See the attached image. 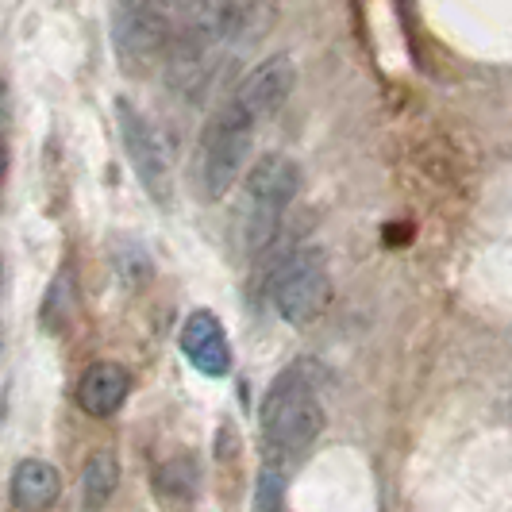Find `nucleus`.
<instances>
[{
	"label": "nucleus",
	"instance_id": "f257e3e1",
	"mask_svg": "<svg viewBox=\"0 0 512 512\" xmlns=\"http://www.w3.org/2000/svg\"><path fill=\"white\" fill-rule=\"evenodd\" d=\"M324 428V405L316 382L308 378V370L289 366L282 370L274 385L262 397V436L266 447L274 451V459H289L312 447V439Z\"/></svg>",
	"mask_w": 512,
	"mask_h": 512
},
{
	"label": "nucleus",
	"instance_id": "f03ea898",
	"mask_svg": "<svg viewBox=\"0 0 512 512\" xmlns=\"http://www.w3.org/2000/svg\"><path fill=\"white\" fill-rule=\"evenodd\" d=\"M301 189V170L293 158L285 154H266L258 158L247 174V197H243V247L258 255L262 247H270V239L278 235L285 208L293 205Z\"/></svg>",
	"mask_w": 512,
	"mask_h": 512
},
{
	"label": "nucleus",
	"instance_id": "7ed1b4c3",
	"mask_svg": "<svg viewBox=\"0 0 512 512\" xmlns=\"http://www.w3.org/2000/svg\"><path fill=\"white\" fill-rule=\"evenodd\" d=\"M251 143H255V120L235 101H228L208 120L205 135H201V151H197V181H201L205 201H220L239 181Z\"/></svg>",
	"mask_w": 512,
	"mask_h": 512
},
{
	"label": "nucleus",
	"instance_id": "20e7f679",
	"mask_svg": "<svg viewBox=\"0 0 512 512\" xmlns=\"http://www.w3.org/2000/svg\"><path fill=\"white\" fill-rule=\"evenodd\" d=\"M332 297V274H328V258L320 247H301L285 258L274 274V305L293 328L312 324Z\"/></svg>",
	"mask_w": 512,
	"mask_h": 512
},
{
	"label": "nucleus",
	"instance_id": "39448f33",
	"mask_svg": "<svg viewBox=\"0 0 512 512\" xmlns=\"http://www.w3.org/2000/svg\"><path fill=\"white\" fill-rule=\"evenodd\" d=\"M174 31L166 24L158 4H135L120 0L112 12V47L116 58L128 74H147L154 66H162L166 47H170Z\"/></svg>",
	"mask_w": 512,
	"mask_h": 512
},
{
	"label": "nucleus",
	"instance_id": "423d86ee",
	"mask_svg": "<svg viewBox=\"0 0 512 512\" xmlns=\"http://www.w3.org/2000/svg\"><path fill=\"white\" fill-rule=\"evenodd\" d=\"M116 128H120V139H124V151H128L139 185L151 193L154 205L166 208L174 197V178H170V162H166V151L154 135L151 120L128 97H116Z\"/></svg>",
	"mask_w": 512,
	"mask_h": 512
},
{
	"label": "nucleus",
	"instance_id": "0eeeda50",
	"mask_svg": "<svg viewBox=\"0 0 512 512\" xmlns=\"http://www.w3.org/2000/svg\"><path fill=\"white\" fill-rule=\"evenodd\" d=\"M293 85H297V66H293V58H289V54H270L266 62H258L255 70L243 77V85L235 89L231 101L239 104V108L258 124V120L274 116V112L289 101Z\"/></svg>",
	"mask_w": 512,
	"mask_h": 512
},
{
	"label": "nucleus",
	"instance_id": "6e6552de",
	"mask_svg": "<svg viewBox=\"0 0 512 512\" xmlns=\"http://www.w3.org/2000/svg\"><path fill=\"white\" fill-rule=\"evenodd\" d=\"M181 351L208 378H224L231 370V347H228V335H224V324L208 308H197L185 320V328H181Z\"/></svg>",
	"mask_w": 512,
	"mask_h": 512
},
{
	"label": "nucleus",
	"instance_id": "1a4fd4ad",
	"mask_svg": "<svg viewBox=\"0 0 512 512\" xmlns=\"http://www.w3.org/2000/svg\"><path fill=\"white\" fill-rule=\"evenodd\" d=\"M128 393H131L128 366H120V362H93L81 374V382H77V405L89 412V416H97V420H108V416H116V412L124 409Z\"/></svg>",
	"mask_w": 512,
	"mask_h": 512
},
{
	"label": "nucleus",
	"instance_id": "9d476101",
	"mask_svg": "<svg viewBox=\"0 0 512 512\" xmlns=\"http://www.w3.org/2000/svg\"><path fill=\"white\" fill-rule=\"evenodd\" d=\"M62 497V474L51 462L24 459L12 470V505L20 512H47Z\"/></svg>",
	"mask_w": 512,
	"mask_h": 512
},
{
	"label": "nucleus",
	"instance_id": "9b49d317",
	"mask_svg": "<svg viewBox=\"0 0 512 512\" xmlns=\"http://www.w3.org/2000/svg\"><path fill=\"white\" fill-rule=\"evenodd\" d=\"M274 24V0H228L224 43H258Z\"/></svg>",
	"mask_w": 512,
	"mask_h": 512
},
{
	"label": "nucleus",
	"instance_id": "f8f14e48",
	"mask_svg": "<svg viewBox=\"0 0 512 512\" xmlns=\"http://www.w3.org/2000/svg\"><path fill=\"white\" fill-rule=\"evenodd\" d=\"M116 486H120V462H116L112 451H97L93 459L85 462V474H81V501H85V509H104L112 501Z\"/></svg>",
	"mask_w": 512,
	"mask_h": 512
},
{
	"label": "nucleus",
	"instance_id": "ddd939ff",
	"mask_svg": "<svg viewBox=\"0 0 512 512\" xmlns=\"http://www.w3.org/2000/svg\"><path fill=\"white\" fill-rule=\"evenodd\" d=\"M255 512H285V470L282 459L266 462L255 486Z\"/></svg>",
	"mask_w": 512,
	"mask_h": 512
},
{
	"label": "nucleus",
	"instance_id": "4468645a",
	"mask_svg": "<svg viewBox=\"0 0 512 512\" xmlns=\"http://www.w3.org/2000/svg\"><path fill=\"white\" fill-rule=\"evenodd\" d=\"M197 466L189 459H174L166 462L162 470H158V489L166 493V497H178V501H185V497H193L197 493Z\"/></svg>",
	"mask_w": 512,
	"mask_h": 512
},
{
	"label": "nucleus",
	"instance_id": "2eb2a0df",
	"mask_svg": "<svg viewBox=\"0 0 512 512\" xmlns=\"http://www.w3.org/2000/svg\"><path fill=\"white\" fill-rule=\"evenodd\" d=\"M4 174H8V147H4V139H0V185H4Z\"/></svg>",
	"mask_w": 512,
	"mask_h": 512
},
{
	"label": "nucleus",
	"instance_id": "dca6fc26",
	"mask_svg": "<svg viewBox=\"0 0 512 512\" xmlns=\"http://www.w3.org/2000/svg\"><path fill=\"white\" fill-rule=\"evenodd\" d=\"M158 8H170V4H189V0H154Z\"/></svg>",
	"mask_w": 512,
	"mask_h": 512
}]
</instances>
